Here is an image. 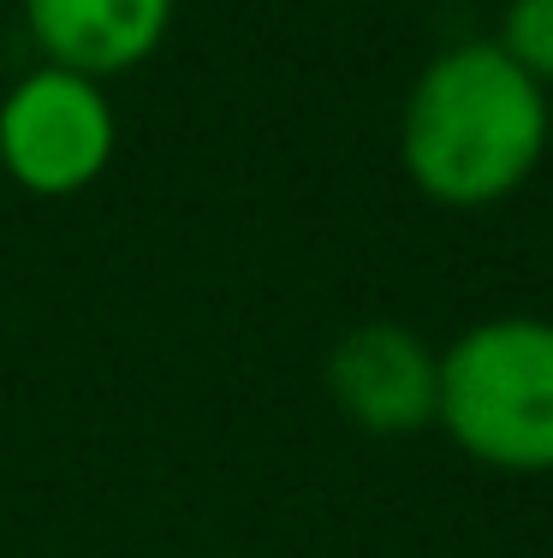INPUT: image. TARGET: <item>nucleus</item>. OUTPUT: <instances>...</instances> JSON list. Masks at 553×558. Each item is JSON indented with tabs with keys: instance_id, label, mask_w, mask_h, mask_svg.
<instances>
[{
	"instance_id": "1",
	"label": "nucleus",
	"mask_w": 553,
	"mask_h": 558,
	"mask_svg": "<svg viewBox=\"0 0 553 558\" xmlns=\"http://www.w3.org/2000/svg\"><path fill=\"white\" fill-rule=\"evenodd\" d=\"M548 89L494 43H453L417 72L399 108V167L441 208H494L548 155Z\"/></svg>"
},
{
	"instance_id": "2",
	"label": "nucleus",
	"mask_w": 553,
	"mask_h": 558,
	"mask_svg": "<svg viewBox=\"0 0 553 558\" xmlns=\"http://www.w3.org/2000/svg\"><path fill=\"white\" fill-rule=\"evenodd\" d=\"M434 428L500 475H553V322L489 315L441 351Z\"/></svg>"
},
{
	"instance_id": "3",
	"label": "nucleus",
	"mask_w": 553,
	"mask_h": 558,
	"mask_svg": "<svg viewBox=\"0 0 553 558\" xmlns=\"http://www.w3.org/2000/svg\"><path fill=\"white\" fill-rule=\"evenodd\" d=\"M120 149V113L101 77L36 60L0 96V172L31 196H84Z\"/></svg>"
},
{
	"instance_id": "4",
	"label": "nucleus",
	"mask_w": 553,
	"mask_h": 558,
	"mask_svg": "<svg viewBox=\"0 0 553 558\" xmlns=\"http://www.w3.org/2000/svg\"><path fill=\"white\" fill-rule=\"evenodd\" d=\"M434 392H441V351L399 322H363L327 351V398L351 428L375 440L434 428Z\"/></svg>"
},
{
	"instance_id": "5",
	"label": "nucleus",
	"mask_w": 553,
	"mask_h": 558,
	"mask_svg": "<svg viewBox=\"0 0 553 558\" xmlns=\"http://www.w3.org/2000/svg\"><path fill=\"white\" fill-rule=\"evenodd\" d=\"M36 60L84 77H125L161 54L179 0H19Z\"/></svg>"
},
{
	"instance_id": "6",
	"label": "nucleus",
	"mask_w": 553,
	"mask_h": 558,
	"mask_svg": "<svg viewBox=\"0 0 553 558\" xmlns=\"http://www.w3.org/2000/svg\"><path fill=\"white\" fill-rule=\"evenodd\" d=\"M494 43L553 96V0H506Z\"/></svg>"
},
{
	"instance_id": "7",
	"label": "nucleus",
	"mask_w": 553,
	"mask_h": 558,
	"mask_svg": "<svg viewBox=\"0 0 553 558\" xmlns=\"http://www.w3.org/2000/svg\"><path fill=\"white\" fill-rule=\"evenodd\" d=\"M208 558H227V553H208Z\"/></svg>"
}]
</instances>
